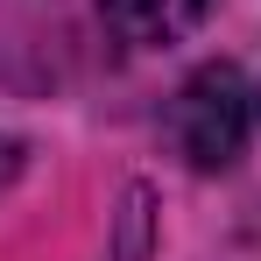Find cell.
I'll return each instance as SVG.
<instances>
[{
	"instance_id": "6da1fadb",
	"label": "cell",
	"mask_w": 261,
	"mask_h": 261,
	"mask_svg": "<svg viewBox=\"0 0 261 261\" xmlns=\"http://www.w3.org/2000/svg\"><path fill=\"white\" fill-rule=\"evenodd\" d=\"M170 141L184 148L191 170H226L247 141V85L233 64H205L198 78H184L170 99Z\"/></svg>"
},
{
	"instance_id": "7a4b0ae2",
	"label": "cell",
	"mask_w": 261,
	"mask_h": 261,
	"mask_svg": "<svg viewBox=\"0 0 261 261\" xmlns=\"http://www.w3.org/2000/svg\"><path fill=\"white\" fill-rule=\"evenodd\" d=\"M205 14H212V0H99L106 36H120L127 49H170Z\"/></svg>"
},
{
	"instance_id": "3957f363",
	"label": "cell",
	"mask_w": 261,
	"mask_h": 261,
	"mask_svg": "<svg viewBox=\"0 0 261 261\" xmlns=\"http://www.w3.org/2000/svg\"><path fill=\"white\" fill-rule=\"evenodd\" d=\"M14 176H21V141H14V134H0V191H7Z\"/></svg>"
}]
</instances>
